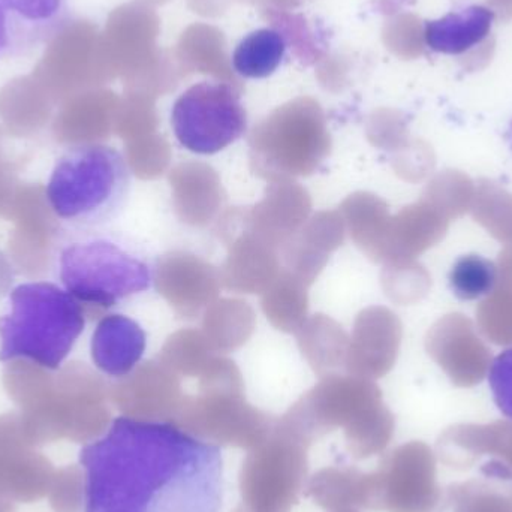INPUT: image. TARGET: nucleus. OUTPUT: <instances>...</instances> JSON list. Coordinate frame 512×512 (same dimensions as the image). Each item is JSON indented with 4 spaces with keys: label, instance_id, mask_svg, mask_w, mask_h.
<instances>
[{
    "label": "nucleus",
    "instance_id": "obj_9",
    "mask_svg": "<svg viewBox=\"0 0 512 512\" xmlns=\"http://www.w3.org/2000/svg\"><path fill=\"white\" fill-rule=\"evenodd\" d=\"M436 454L454 471L477 469L481 478L512 484V420L454 424L439 436Z\"/></svg>",
    "mask_w": 512,
    "mask_h": 512
},
{
    "label": "nucleus",
    "instance_id": "obj_11",
    "mask_svg": "<svg viewBox=\"0 0 512 512\" xmlns=\"http://www.w3.org/2000/svg\"><path fill=\"white\" fill-rule=\"evenodd\" d=\"M495 18V11L489 6H465L444 17L426 21L424 42L433 53L462 56L489 38Z\"/></svg>",
    "mask_w": 512,
    "mask_h": 512
},
{
    "label": "nucleus",
    "instance_id": "obj_20",
    "mask_svg": "<svg viewBox=\"0 0 512 512\" xmlns=\"http://www.w3.org/2000/svg\"><path fill=\"white\" fill-rule=\"evenodd\" d=\"M481 334L498 346L512 345V291L496 286L477 309Z\"/></svg>",
    "mask_w": 512,
    "mask_h": 512
},
{
    "label": "nucleus",
    "instance_id": "obj_17",
    "mask_svg": "<svg viewBox=\"0 0 512 512\" xmlns=\"http://www.w3.org/2000/svg\"><path fill=\"white\" fill-rule=\"evenodd\" d=\"M475 222L504 245L512 243V194L498 183L481 180L471 206Z\"/></svg>",
    "mask_w": 512,
    "mask_h": 512
},
{
    "label": "nucleus",
    "instance_id": "obj_6",
    "mask_svg": "<svg viewBox=\"0 0 512 512\" xmlns=\"http://www.w3.org/2000/svg\"><path fill=\"white\" fill-rule=\"evenodd\" d=\"M171 125L177 141L197 155H215L245 135L248 116L233 86L203 81L174 104Z\"/></svg>",
    "mask_w": 512,
    "mask_h": 512
},
{
    "label": "nucleus",
    "instance_id": "obj_4",
    "mask_svg": "<svg viewBox=\"0 0 512 512\" xmlns=\"http://www.w3.org/2000/svg\"><path fill=\"white\" fill-rule=\"evenodd\" d=\"M84 327L86 309L62 286L18 285L0 316V361L27 360L45 369H59Z\"/></svg>",
    "mask_w": 512,
    "mask_h": 512
},
{
    "label": "nucleus",
    "instance_id": "obj_2",
    "mask_svg": "<svg viewBox=\"0 0 512 512\" xmlns=\"http://www.w3.org/2000/svg\"><path fill=\"white\" fill-rule=\"evenodd\" d=\"M60 286L84 309L122 306L152 288L155 264L149 252L131 237L108 228L68 230L54 252Z\"/></svg>",
    "mask_w": 512,
    "mask_h": 512
},
{
    "label": "nucleus",
    "instance_id": "obj_14",
    "mask_svg": "<svg viewBox=\"0 0 512 512\" xmlns=\"http://www.w3.org/2000/svg\"><path fill=\"white\" fill-rule=\"evenodd\" d=\"M436 512H512V484L487 478L451 484Z\"/></svg>",
    "mask_w": 512,
    "mask_h": 512
},
{
    "label": "nucleus",
    "instance_id": "obj_15",
    "mask_svg": "<svg viewBox=\"0 0 512 512\" xmlns=\"http://www.w3.org/2000/svg\"><path fill=\"white\" fill-rule=\"evenodd\" d=\"M282 35L273 29H259L246 36L233 54L237 74L246 78H267L279 68L285 56Z\"/></svg>",
    "mask_w": 512,
    "mask_h": 512
},
{
    "label": "nucleus",
    "instance_id": "obj_1",
    "mask_svg": "<svg viewBox=\"0 0 512 512\" xmlns=\"http://www.w3.org/2000/svg\"><path fill=\"white\" fill-rule=\"evenodd\" d=\"M80 462L84 512H221V451L173 421L116 418Z\"/></svg>",
    "mask_w": 512,
    "mask_h": 512
},
{
    "label": "nucleus",
    "instance_id": "obj_24",
    "mask_svg": "<svg viewBox=\"0 0 512 512\" xmlns=\"http://www.w3.org/2000/svg\"><path fill=\"white\" fill-rule=\"evenodd\" d=\"M236 512H254V511L248 510V508H246L245 505H242V507L237 508Z\"/></svg>",
    "mask_w": 512,
    "mask_h": 512
},
{
    "label": "nucleus",
    "instance_id": "obj_8",
    "mask_svg": "<svg viewBox=\"0 0 512 512\" xmlns=\"http://www.w3.org/2000/svg\"><path fill=\"white\" fill-rule=\"evenodd\" d=\"M173 423L216 447L242 450H252L261 444L273 427L267 415L246 405L239 394L221 393L183 403Z\"/></svg>",
    "mask_w": 512,
    "mask_h": 512
},
{
    "label": "nucleus",
    "instance_id": "obj_12",
    "mask_svg": "<svg viewBox=\"0 0 512 512\" xmlns=\"http://www.w3.org/2000/svg\"><path fill=\"white\" fill-rule=\"evenodd\" d=\"M144 346L146 336L135 322L110 315L99 322L93 334V361L107 375L122 378L140 361Z\"/></svg>",
    "mask_w": 512,
    "mask_h": 512
},
{
    "label": "nucleus",
    "instance_id": "obj_22",
    "mask_svg": "<svg viewBox=\"0 0 512 512\" xmlns=\"http://www.w3.org/2000/svg\"><path fill=\"white\" fill-rule=\"evenodd\" d=\"M496 267H498V285L496 286L512 291V243L499 254Z\"/></svg>",
    "mask_w": 512,
    "mask_h": 512
},
{
    "label": "nucleus",
    "instance_id": "obj_13",
    "mask_svg": "<svg viewBox=\"0 0 512 512\" xmlns=\"http://www.w3.org/2000/svg\"><path fill=\"white\" fill-rule=\"evenodd\" d=\"M306 496L327 511L364 508L367 474L355 468H324L306 484Z\"/></svg>",
    "mask_w": 512,
    "mask_h": 512
},
{
    "label": "nucleus",
    "instance_id": "obj_16",
    "mask_svg": "<svg viewBox=\"0 0 512 512\" xmlns=\"http://www.w3.org/2000/svg\"><path fill=\"white\" fill-rule=\"evenodd\" d=\"M394 435V417L384 403L373 406L345 427L346 447L354 459L384 453Z\"/></svg>",
    "mask_w": 512,
    "mask_h": 512
},
{
    "label": "nucleus",
    "instance_id": "obj_5",
    "mask_svg": "<svg viewBox=\"0 0 512 512\" xmlns=\"http://www.w3.org/2000/svg\"><path fill=\"white\" fill-rule=\"evenodd\" d=\"M310 445L285 418L273 423L267 438L243 462V505L254 512L291 511L307 484Z\"/></svg>",
    "mask_w": 512,
    "mask_h": 512
},
{
    "label": "nucleus",
    "instance_id": "obj_10",
    "mask_svg": "<svg viewBox=\"0 0 512 512\" xmlns=\"http://www.w3.org/2000/svg\"><path fill=\"white\" fill-rule=\"evenodd\" d=\"M426 348L456 387H475L489 375L492 351L463 313H448L439 319L427 334Z\"/></svg>",
    "mask_w": 512,
    "mask_h": 512
},
{
    "label": "nucleus",
    "instance_id": "obj_21",
    "mask_svg": "<svg viewBox=\"0 0 512 512\" xmlns=\"http://www.w3.org/2000/svg\"><path fill=\"white\" fill-rule=\"evenodd\" d=\"M489 384L496 406L512 420V348L499 354L489 370Z\"/></svg>",
    "mask_w": 512,
    "mask_h": 512
},
{
    "label": "nucleus",
    "instance_id": "obj_18",
    "mask_svg": "<svg viewBox=\"0 0 512 512\" xmlns=\"http://www.w3.org/2000/svg\"><path fill=\"white\" fill-rule=\"evenodd\" d=\"M448 279L457 298L474 301L495 291L498 267L484 256L465 255L454 262Z\"/></svg>",
    "mask_w": 512,
    "mask_h": 512
},
{
    "label": "nucleus",
    "instance_id": "obj_3",
    "mask_svg": "<svg viewBox=\"0 0 512 512\" xmlns=\"http://www.w3.org/2000/svg\"><path fill=\"white\" fill-rule=\"evenodd\" d=\"M131 186V168L119 150L80 144L57 159L45 197L68 230H96L122 215Z\"/></svg>",
    "mask_w": 512,
    "mask_h": 512
},
{
    "label": "nucleus",
    "instance_id": "obj_23",
    "mask_svg": "<svg viewBox=\"0 0 512 512\" xmlns=\"http://www.w3.org/2000/svg\"><path fill=\"white\" fill-rule=\"evenodd\" d=\"M330 512H360L358 508H342V510H334Z\"/></svg>",
    "mask_w": 512,
    "mask_h": 512
},
{
    "label": "nucleus",
    "instance_id": "obj_19",
    "mask_svg": "<svg viewBox=\"0 0 512 512\" xmlns=\"http://www.w3.org/2000/svg\"><path fill=\"white\" fill-rule=\"evenodd\" d=\"M475 188L477 186L466 174L460 171H445L430 183L426 201L453 221L471 210Z\"/></svg>",
    "mask_w": 512,
    "mask_h": 512
},
{
    "label": "nucleus",
    "instance_id": "obj_7",
    "mask_svg": "<svg viewBox=\"0 0 512 512\" xmlns=\"http://www.w3.org/2000/svg\"><path fill=\"white\" fill-rule=\"evenodd\" d=\"M441 498L436 454L424 442L400 445L367 474L366 510L433 512Z\"/></svg>",
    "mask_w": 512,
    "mask_h": 512
}]
</instances>
